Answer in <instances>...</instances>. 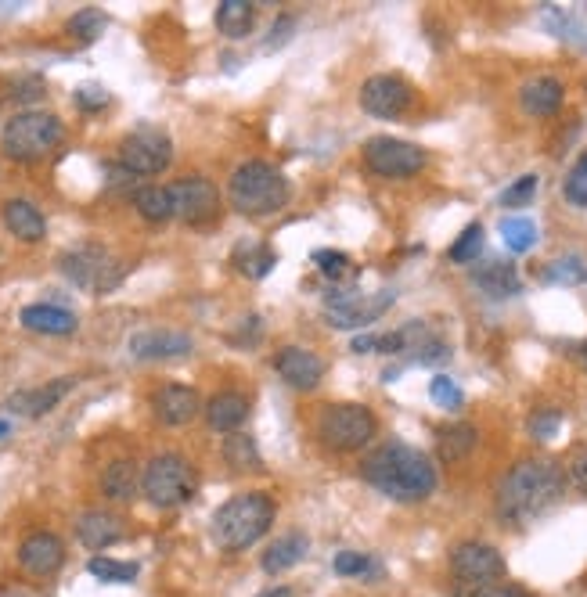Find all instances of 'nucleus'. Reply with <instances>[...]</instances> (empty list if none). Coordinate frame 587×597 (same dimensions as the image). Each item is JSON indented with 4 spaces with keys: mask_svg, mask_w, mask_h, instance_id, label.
I'll use <instances>...</instances> for the list:
<instances>
[{
    "mask_svg": "<svg viewBox=\"0 0 587 597\" xmlns=\"http://www.w3.org/2000/svg\"><path fill=\"white\" fill-rule=\"evenodd\" d=\"M375 414H371L364 403H332L325 407L321 421H317V439L328 446V450H339V454H350V450H364L375 436Z\"/></svg>",
    "mask_w": 587,
    "mask_h": 597,
    "instance_id": "7",
    "label": "nucleus"
},
{
    "mask_svg": "<svg viewBox=\"0 0 587 597\" xmlns=\"http://www.w3.org/2000/svg\"><path fill=\"white\" fill-rule=\"evenodd\" d=\"M22 324L37 335H73L76 331V313L62 310L55 303H33L22 310Z\"/></svg>",
    "mask_w": 587,
    "mask_h": 597,
    "instance_id": "24",
    "label": "nucleus"
},
{
    "mask_svg": "<svg viewBox=\"0 0 587 597\" xmlns=\"http://www.w3.org/2000/svg\"><path fill=\"white\" fill-rule=\"evenodd\" d=\"M310 551V540L303 533H285L281 540H274L271 547H267V554H263V572H271V576H278V572H289L292 565H299L303 558H307Z\"/></svg>",
    "mask_w": 587,
    "mask_h": 597,
    "instance_id": "26",
    "label": "nucleus"
},
{
    "mask_svg": "<svg viewBox=\"0 0 587 597\" xmlns=\"http://www.w3.org/2000/svg\"><path fill=\"white\" fill-rule=\"evenodd\" d=\"M274 371H278L292 389L310 393V389H317L321 378H325V360L307 346H285L278 349V357H274Z\"/></svg>",
    "mask_w": 587,
    "mask_h": 597,
    "instance_id": "15",
    "label": "nucleus"
},
{
    "mask_svg": "<svg viewBox=\"0 0 587 597\" xmlns=\"http://www.w3.org/2000/svg\"><path fill=\"white\" fill-rule=\"evenodd\" d=\"M253 22H256V4H249V0H220L217 4V29L227 40L249 36Z\"/></svg>",
    "mask_w": 587,
    "mask_h": 597,
    "instance_id": "29",
    "label": "nucleus"
},
{
    "mask_svg": "<svg viewBox=\"0 0 587 597\" xmlns=\"http://www.w3.org/2000/svg\"><path fill=\"white\" fill-rule=\"evenodd\" d=\"M173 216H181L188 227H206L220 216V191L206 177H184L170 184Z\"/></svg>",
    "mask_w": 587,
    "mask_h": 597,
    "instance_id": "12",
    "label": "nucleus"
},
{
    "mask_svg": "<svg viewBox=\"0 0 587 597\" xmlns=\"http://www.w3.org/2000/svg\"><path fill=\"white\" fill-rule=\"evenodd\" d=\"M541 277L548 281V285H577L580 277H584V259L562 256V259H555V263H548Z\"/></svg>",
    "mask_w": 587,
    "mask_h": 597,
    "instance_id": "38",
    "label": "nucleus"
},
{
    "mask_svg": "<svg viewBox=\"0 0 587 597\" xmlns=\"http://www.w3.org/2000/svg\"><path fill=\"white\" fill-rule=\"evenodd\" d=\"M173 141L159 126H137L119 141V166H127L134 177H159L170 170Z\"/></svg>",
    "mask_w": 587,
    "mask_h": 597,
    "instance_id": "9",
    "label": "nucleus"
},
{
    "mask_svg": "<svg viewBox=\"0 0 587 597\" xmlns=\"http://www.w3.org/2000/svg\"><path fill=\"white\" fill-rule=\"evenodd\" d=\"M249 418V400L242 393H217L206 403V421L217 432H235Z\"/></svg>",
    "mask_w": 587,
    "mask_h": 597,
    "instance_id": "27",
    "label": "nucleus"
},
{
    "mask_svg": "<svg viewBox=\"0 0 587 597\" xmlns=\"http://www.w3.org/2000/svg\"><path fill=\"white\" fill-rule=\"evenodd\" d=\"M292 33H296V18H289V15H281L278 22L271 26V36H267V51H274V47H285L292 40Z\"/></svg>",
    "mask_w": 587,
    "mask_h": 597,
    "instance_id": "46",
    "label": "nucleus"
},
{
    "mask_svg": "<svg viewBox=\"0 0 587 597\" xmlns=\"http://www.w3.org/2000/svg\"><path fill=\"white\" fill-rule=\"evenodd\" d=\"M569 479H573V486H577L580 493H587V450L573 454V461H569Z\"/></svg>",
    "mask_w": 587,
    "mask_h": 597,
    "instance_id": "47",
    "label": "nucleus"
},
{
    "mask_svg": "<svg viewBox=\"0 0 587 597\" xmlns=\"http://www.w3.org/2000/svg\"><path fill=\"white\" fill-rule=\"evenodd\" d=\"M501 238L512 252H530L537 245V223L530 216H505L501 220Z\"/></svg>",
    "mask_w": 587,
    "mask_h": 597,
    "instance_id": "33",
    "label": "nucleus"
},
{
    "mask_svg": "<svg viewBox=\"0 0 587 597\" xmlns=\"http://www.w3.org/2000/svg\"><path fill=\"white\" fill-rule=\"evenodd\" d=\"M429 396H433V403H436V407H443V410H454V407H461V403H465L461 385L454 382V378H447V375H436L433 382H429Z\"/></svg>",
    "mask_w": 587,
    "mask_h": 597,
    "instance_id": "40",
    "label": "nucleus"
},
{
    "mask_svg": "<svg viewBox=\"0 0 587 597\" xmlns=\"http://www.w3.org/2000/svg\"><path fill=\"white\" fill-rule=\"evenodd\" d=\"M134 209L141 213V220H148V223H166V220H173V198H170V188H159V184L137 188V191H134Z\"/></svg>",
    "mask_w": 587,
    "mask_h": 597,
    "instance_id": "32",
    "label": "nucleus"
},
{
    "mask_svg": "<svg viewBox=\"0 0 587 597\" xmlns=\"http://www.w3.org/2000/svg\"><path fill=\"white\" fill-rule=\"evenodd\" d=\"M479 252H483V227L469 223V227L458 234V241L447 249V256H451V263H472V259H479Z\"/></svg>",
    "mask_w": 587,
    "mask_h": 597,
    "instance_id": "36",
    "label": "nucleus"
},
{
    "mask_svg": "<svg viewBox=\"0 0 587 597\" xmlns=\"http://www.w3.org/2000/svg\"><path fill=\"white\" fill-rule=\"evenodd\" d=\"M191 335L188 331H173V328H148V331H137L134 339H130V353L137 360H173V357H184L191 353Z\"/></svg>",
    "mask_w": 587,
    "mask_h": 597,
    "instance_id": "18",
    "label": "nucleus"
},
{
    "mask_svg": "<svg viewBox=\"0 0 587 597\" xmlns=\"http://www.w3.org/2000/svg\"><path fill=\"white\" fill-rule=\"evenodd\" d=\"M73 101L83 108V112H98V108L109 105V90L101 87V83H83V87H76Z\"/></svg>",
    "mask_w": 587,
    "mask_h": 597,
    "instance_id": "45",
    "label": "nucleus"
},
{
    "mask_svg": "<svg viewBox=\"0 0 587 597\" xmlns=\"http://www.w3.org/2000/svg\"><path fill=\"white\" fill-rule=\"evenodd\" d=\"M231 263L238 267V274L260 281V277H267L274 270L278 256H274L271 245H263V241H256V238H245V241H238L235 252H231Z\"/></svg>",
    "mask_w": 587,
    "mask_h": 597,
    "instance_id": "25",
    "label": "nucleus"
},
{
    "mask_svg": "<svg viewBox=\"0 0 587 597\" xmlns=\"http://www.w3.org/2000/svg\"><path fill=\"white\" fill-rule=\"evenodd\" d=\"M195 468L181 454H155L141 472V493L152 500L155 508H181L195 497Z\"/></svg>",
    "mask_w": 587,
    "mask_h": 597,
    "instance_id": "6",
    "label": "nucleus"
},
{
    "mask_svg": "<svg viewBox=\"0 0 587 597\" xmlns=\"http://www.w3.org/2000/svg\"><path fill=\"white\" fill-rule=\"evenodd\" d=\"M559 428H562V414L559 410H537L530 418V436L533 439H541V443H548V439H555L559 436Z\"/></svg>",
    "mask_w": 587,
    "mask_h": 597,
    "instance_id": "44",
    "label": "nucleus"
},
{
    "mask_svg": "<svg viewBox=\"0 0 587 597\" xmlns=\"http://www.w3.org/2000/svg\"><path fill=\"white\" fill-rule=\"evenodd\" d=\"M224 461L235 472H263V457L256 450V439L245 436V432H231L224 439Z\"/></svg>",
    "mask_w": 587,
    "mask_h": 597,
    "instance_id": "31",
    "label": "nucleus"
},
{
    "mask_svg": "<svg viewBox=\"0 0 587 597\" xmlns=\"http://www.w3.org/2000/svg\"><path fill=\"white\" fill-rule=\"evenodd\" d=\"M332 569L335 576H364V572H371L375 565H371V558L361 551H339L332 558Z\"/></svg>",
    "mask_w": 587,
    "mask_h": 597,
    "instance_id": "43",
    "label": "nucleus"
},
{
    "mask_svg": "<svg viewBox=\"0 0 587 597\" xmlns=\"http://www.w3.org/2000/svg\"><path fill=\"white\" fill-rule=\"evenodd\" d=\"M8 98L19 101V105H29V101H40L47 94V83L40 80V76H15V80L8 83Z\"/></svg>",
    "mask_w": 587,
    "mask_h": 597,
    "instance_id": "41",
    "label": "nucleus"
},
{
    "mask_svg": "<svg viewBox=\"0 0 587 597\" xmlns=\"http://www.w3.org/2000/svg\"><path fill=\"white\" fill-rule=\"evenodd\" d=\"M87 572L101 583H130L137 576L134 562H116V558H105V554H94L87 562Z\"/></svg>",
    "mask_w": 587,
    "mask_h": 597,
    "instance_id": "35",
    "label": "nucleus"
},
{
    "mask_svg": "<svg viewBox=\"0 0 587 597\" xmlns=\"http://www.w3.org/2000/svg\"><path fill=\"white\" fill-rule=\"evenodd\" d=\"M65 126L51 112H19L4 123L0 134V152L8 155L11 162H37L47 152H55L62 144Z\"/></svg>",
    "mask_w": 587,
    "mask_h": 597,
    "instance_id": "5",
    "label": "nucleus"
},
{
    "mask_svg": "<svg viewBox=\"0 0 587 597\" xmlns=\"http://www.w3.org/2000/svg\"><path fill=\"white\" fill-rule=\"evenodd\" d=\"M562 195H566L569 205L577 209H587V152L573 162V170L566 173V184H562Z\"/></svg>",
    "mask_w": 587,
    "mask_h": 597,
    "instance_id": "39",
    "label": "nucleus"
},
{
    "mask_svg": "<svg viewBox=\"0 0 587 597\" xmlns=\"http://www.w3.org/2000/svg\"><path fill=\"white\" fill-rule=\"evenodd\" d=\"M472 285L483 295H490V299H512V295L523 292L519 270L512 263H505V259H490V263L472 267Z\"/></svg>",
    "mask_w": 587,
    "mask_h": 597,
    "instance_id": "20",
    "label": "nucleus"
},
{
    "mask_svg": "<svg viewBox=\"0 0 587 597\" xmlns=\"http://www.w3.org/2000/svg\"><path fill=\"white\" fill-rule=\"evenodd\" d=\"M4 227L19 241H26V245H37L47 234L44 213H40L33 202H26V198H8V202H4Z\"/></svg>",
    "mask_w": 587,
    "mask_h": 597,
    "instance_id": "21",
    "label": "nucleus"
},
{
    "mask_svg": "<svg viewBox=\"0 0 587 597\" xmlns=\"http://www.w3.org/2000/svg\"><path fill=\"white\" fill-rule=\"evenodd\" d=\"M58 270H62L76 288L83 292H112V288L127 277V267L101 245H80L58 256Z\"/></svg>",
    "mask_w": 587,
    "mask_h": 597,
    "instance_id": "8",
    "label": "nucleus"
},
{
    "mask_svg": "<svg viewBox=\"0 0 587 597\" xmlns=\"http://www.w3.org/2000/svg\"><path fill=\"white\" fill-rule=\"evenodd\" d=\"M411 101H415V90L400 76H371L361 87V108L368 116L397 119L411 108Z\"/></svg>",
    "mask_w": 587,
    "mask_h": 597,
    "instance_id": "14",
    "label": "nucleus"
},
{
    "mask_svg": "<svg viewBox=\"0 0 587 597\" xmlns=\"http://www.w3.org/2000/svg\"><path fill=\"white\" fill-rule=\"evenodd\" d=\"M105 26H109V18H105V11L98 8H80L73 18H69V36L73 40H80V44H94L101 33H105Z\"/></svg>",
    "mask_w": 587,
    "mask_h": 597,
    "instance_id": "34",
    "label": "nucleus"
},
{
    "mask_svg": "<svg viewBox=\"0 0 587 597\" xmlns=\"http://www.w3.org/2000/svg\"><path fill=\"white\" fill-rule=\"evenodd\" d=\"M76 536H80V544L87 547V551H105V547L119 544V540L127 536V529H123V518L119 515L91 508L76 518Z\"/></svg>",
    "mask_w": 587,
    "mask_h": 597,
    "instance_id": "19",
    "label": "nucleus"
},
{
    "mask_svg": "<svg viewBox=\"0 0 587 597\" xmlns=\"http://www.w3.org/2000/svg\"><path fill=\"white\" fill-rule=\"evenodd\" d=\"M4 432H8V421H0V436H4Z\"/></svg>",
    "mask_w": 587,
    "mask_h": 597,
    "instance_id": "51",
    "label": "nucleus"
},
{
    "mask_svg": "<svg viewBox=\"0 0 587 597\" xmlns=\"http://www.w3.org/2000/svg\"><path fill=\"white\" fill-rule=\"evenodd\" d=\"M73 385H76V378H55L51 385H40V389L11 396L8 410H19V414H26V418H40V414H47V410H55L65 393H73Z\"/></svg>",
    "mask_w": 587,
    "mask_h": 597,
    "instance_id": "22",
    "label": "nucleus"
},
{
    "mask_svg": "<svg viewBox=\"0 0 587 597\" xmlns=\"http://www.w3.org/2000/svg\"><path fill=\"white\" fill-rule=\"evenodd\" d=\"M274 526V500L267 493H235L224 508L213 515V540L224 551H245L267 536Z\"/></svg>",
    "mask_w": 587,
    "mask_h": 597,
    "instance_id": "3",
    "label": "nucleus"
},
{
    "mask_svg": "<svg viewBox=\"0 0 587 597\" xmlns=\"http://www.w3.org/2000/svg\"><path fill=\"white\" fill-rule=\"evenodd\" d=\"M289 180L271 162H242L227 180V198L242 216H274L289 205Z\"/></svg>",
    "mask_w": 587,
    "mask_h": 597,
    "instance_id": "4",
    "label": "nucleus"
},
{
    "mask_svg": "<svg viewBox=\"0 0 587 597\" xmlns=\"http://www.w3.org/2000/svg\"><path fill=\"white\" fill-rule=\"evenodd\" d=\"M101 490L105 497L116 500V504H130L141 490V472H137L134 461H112L101 475Z\"/></svg>",
    "mask_w": 587,
    "mask_h": 597,
    "instance_id": "28",
    "label": "nucleus"
},
{
    "mask_svg": "<svg viewBox=\"0 0 587 597\" xmlns=\"http://www.w3.org/2000/svg\"><path fill=\"white\" fill-rule=\"evenodd\" d=\"M580 360H584V367H587V342L580 346Z\"/></svg>",
    "mask_w": 587,
    "mask_h": 597,
    "instance_id": "50",
    "label": "nucleus"
},
{
    "mask_svg": "<svg viewBox=\"0 0 587 597\" xmlns=\"http://www.w3.org/2000/svg\"><path fill=\"white\" fill-rule=\"evenodd\" d=\"M393 306V292H339L325 299V321L335 331H353L368 328Z\"/></svg>",
    "mask_w": 587,
    "mask_h": 597,
    "instance_id": "10",
    "label": "nucleus"
},
{
    "mask_svg": "<svg viewBox=\"0 0 587 597\" xmlns=\"http://www.w3.org/2000/svg\"><path fill=\"white\" fill-rule=\"evenodd\" d=\"M476 597H533V594H526L519 587H483Z\"/></svg>",
    "mask_w": 587,
    "mask_h": 597,
    "instance_id": "48",
    "label": "nucleus"
},
{
    "mask_svg": "<svg viewBox=\"0 0 587 597\" xmlns=\"http://www.w3.org/2000/svg\"><path fill=\"white\" fill-rule=\"evenodd\" d=\"M314 267L328 277V281H350L353 277V259L346 252H332V249H317L314 252Z\"/></svg>",
    "mask_w": 587,
    "mask_h": 597,
    "instance_id": "37",
    "label": "nucleus"
},
{
    "mask_svg": "<svg viewBox=\"0 0 587 597\" xmlns=\"http://www.w3.org/2000/svg\"><path fill=\"white\" fill-rule=\"evenodd\" d=\"M533 195H537V177H533V173H526V177L515 180L512 188H505L501 205H505V209H523V205L533 202Z\"/></svg>",
    "mask_w": 587,
    "mask_h": 597,
    "instance_id": "42",
    "label": "nucleus"
},
{
    "mask_svg": "<svg viewBox=\"0 0 587 597\" xmlns=\"http://www.w3.org/2000/svg\"><path fill=\"white\" fill-rule=\"evenodd\" d=\"M152 410L155 418L163 421V425L170 428H181V425H191V421L202 414V400L195 389H188V385H163L159 393L152 396Z\"/></svg>",
    "mask_w": 587,
    "mask_h": 597,
    "instance_id": "17",
    "label": "nucleus"
},
{
    "mask_svg": "<svg viewBox=\"0 0 587 597\" xmlns=\"http://www.w3.org/2000/svg\"><path fill=\"white\" fill-rule=\"evenodd\" d=\"M451 572L461 583H472V587H483V583H494L505 576V558L501 551L490 544H479V540H465L451 551Z\"/></svg>",
    "mask_w": 587,
    "mask_h": 597,
    "instance_id": "13",
    "label": "nucleus"
},
{
    "mask_svg": "<svg viewBox=\"0 0 587 597\" xmlns=\"http://www.w3.org/2000/svg\"><path fill=\"white\" fill-rule=\"evenodd\" d=\"M260 597H292V590L289 587H271V590H263Z\"/></svg>",
    "mask_w": 587,
    "mask_h": 597,
    "instance_id": "49",
    "label": "nucleus"
},
{
    "mask_svg": "<svg viewBox=\"0 0 587 597\" xmlns=\"http://www.w3.org/2000/svg\"><path fill=\"white\" fill-rule=\"evenodd\" d=\"M562 94H566V90H562V83L555 80V76H537V80H530L519 90V101H523V108L530 116L548 119L562 108Z\"/></svg>",
    "mask_w": 587,
    "mask_h": 597,
    "instance_id": "23",
    "label": "nucleus"
},
{
    "mask_svg": "<svg viewBox=\"0 0 587 597\" xmlns=\"http://www.w3.org/2000/svg\"><path fill=\"white\" fill-rule=\"evenodd\" d=\"M562 468L555 461H519L497 486V518L505 526H530L562 497Z\"/></svg>",
    "mask_w": 587,
    "mask_h": 597,
    "instance_id": "1",
    "label": "nucleus"
},
{
    "mask_svg": "<svg viewBox=\"0 0 587 597\" xmlns=\"http://www.w3.org/2000/svg\"><path fill=\"white\" fill-rule=\"evenodd\" d=\"M364 166L386 180H404L425 170V152L411 141L397 137H371L364 144Z\"/></svg>",
    "mask_w": 587,
    "mask_h": 597,
    "instance_id": "11",
    "label": "nucleus"
},
{
    "mask_svg": "<svg viewBox=\"0 0 587 597\" xmlns=\"http://www.w3.org/2000/svg\"><path fill=\"white\" fill-rule=\"evenodd\" d=\"M479 443V432L472 425H447L436 432V450H440V461L454 464L461 457H469Z\"/></svg>",
    "mask_w": 587,
    "mask_h": 597,
    "instance_id": "30",
    "label": "nucleus"
},
{
    "mask_svg": "<svg viewBox=\"0 0 587 597\" xmlns=\"http://www.w3.org/2000/svg\"><path fill=\"white\" fill-rule=\"evenodd\" d=\"M361 475L375 486L379 493H386L389 500H400V504H415L425 500L436 490V468L433 461L411 443H393L379 446L375 454L364 457Z\"/></svg>",
    "mask_w": 587,
    "mask_h": 597,
    "instance_id": "2",
    "label": "nucleus"
},
{
    "mask_svg": "<svg viewBox=\"0 0 587 597\" xmlns=\"http://www.w3.org/2000/svg\"><path fill=\"white\" fill-rule=\"evenodd\" d=\"M19 565L29 576L47 580L65 565V544L55 533H29L19 544Z\"/></svg>",
    "mask_w": 587,
    "mask_h": 597,
    "instance_id": "16",
    "label": "nucleus"
}]
</instances>
